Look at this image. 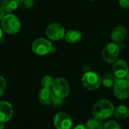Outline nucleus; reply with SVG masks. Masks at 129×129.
Returning <instances> with one entry per match:
<instances>
[{
	"mask_svg": "<svg viewBox=\"0 0 129 129\" xmlns=\"http://www.w3.org/2000/svg\"><path fill=\"white\" fill-rule=\"evenodd\" d=\"M113 104L107 99H101L97 101L92 108V114L94 117L105 120L109 119L113 115L114 113Z\"/></svg>",
	"mask_w": 129,
	"mask_h": 129,
	"instance_id": "nucleus-1",
	"label": "nucleus"
},
{
	"mask_svg": "<svg viewBox=\"0 0 129 129\" xmlns=\"http://www.w3.org/2000/svg\"><path fill=\"white\" fill-rule=\"evenodd\" d=\"M51 90L56 98H65L70 92V87L68 82L63 77H57L54 79Z\"/></svg>",
	"mask_w": 129,
	"mask_h": 129,
	"instance_id": "nucleus-2",
	"label": "nucleus"
},
{
	"mask_svg": "<svg viewBox=\"0 0 129 129\" xmlns=\"http://www.w3.org/2000/svg\"><path fill=\"white\" fill-rule=\"evenodd\" d=\"M2 27L8 34H16L20 31L21 24L17 17L8 14L2 20Z\"/></svg>",
	"mask_w": 129,
	"mask_h": 129,
	"instance_id": "nucleus-3",
	"label": "nucleus"
},
{
	"mask_svg": "<svg viewBox=\"0 0 129 129\" xmlns=\"http://www.w3.org/2000/svg\"><path fill=\"white\" fill-rule=\"evenodd\" d=\"M82 83L86 89L89 91H95L101 87V79L98 73L93 71H88L82 76Z\"/></svg>",
	"mask_w": 129,
	"mask_h": 129,
	"instance_id": "nucleus-4",
	"label": "nucleus"
},
{
	"mask_svg": "<svg viewBox=\"0 0 129 129\" xmlns=\"http://www.w3.org/2000/svg\"><path fill=\"white\" fill-rule=\"evenodd\" d=\"M54 48L52 46L51 42L44 38H40L35 40L32 45V50L33 53L39 56H44L50 52H52Z\"/></svg>",
	"mask_w": 129,
	"mask_h": 129,
	"instance_id": "nucleus-5",
	"label": "nucleus"
},
{
	"mask_svg": "<svg viewBox=\"0 0 129 129\" xmlns=\"http://www.w3.org/2000/svg\"><path fill=\"white\" fill-rule=\"evenodd\" d=\"M119 54V47L117 43L110 42L106 44L102 50L103 59L108 63H113L118 60Z\"/></svg>",
	"mask_w": 129,
	"mask_h": 129,
	"instance_id": "nucleus-6",
	"label": "nucleus"
},
{
	"mask_svg": "<svg viewBox=\"0 0 129 129\" xmlns=\"http://www.w3.org/2000/svg\"><path fill=\"white\" fill-rule=\"evenodd\" d=\"M113 88L114 96L119 100L129 98V82L125 79H118Z\"/></svg>",
	"mask_w": 129,
	"mask_h": 129,
	"instance_id": "nucleus-7",
	"label": "nucleus"
},
{
	"mask_svg": "<svg viewBox=\"0 0 129 129\" xmlns=\"http://www.w3.org/2000/svg\"><path fill=\"white\" fill-rule=\"evenodd\" d=\"M46 36L48 39L58 41L64 38L65 36V29L62 25L58 23H52L49 24L46 28Z\"/></svg>",
	"mask_w": 129,
	"mask_h": 129,
	"instance_id": "nucleus-8",
	"label": "nucleus"
},
{
	"mask_svg": "<svg viewBox=\"0 0 129 129\" xmlns=\"http://www.w3.org/2000/svg\"><path fill=\"white\" fill-rule=\"evenodd\" d=\"M54 125L57 129H70L73 126L71 116L63 112L57 113L53 119Z\"/></svg>",
	"mask_w": 129,
	"mask_h": 129,
	"instance_id": "nucleus-9",
	"label": "nucleus"
},
{
	"mask_svg": "<svg viewBox=\"0 0 129 129\" xmlns=\"http://www.w3.org/2000/svg\"><path fill=\"white\" fill-rule=\"evenodd\" d=\"M113 73L117 79H125L129 72L128 66L123 60H117L113 63Z\"/></svg>",
	"mask_w": 129,
	"mask_h": 129,
	"instance_id": "nucleus-10",
	"label": "nucleus"
},
{
	"mask_svg": "<svg viewBox=\"0 0 129 129\" xmlns=\"http://www.w3.org/2000/svg\"><path fill=\"white\" fill-rule=\"evenodd\" d=\"M14 114L12 105L5 101H0V122H7L10 121Z\"/></svg>",
	"mask_w": 129,
	"mask_h": 129,
	"instance_id": "nucleus-11",
	"label": "nucleus"
},
{
	"mask_svg": "<svg viewBox=\"0 0 129 129\" xmlns=\"http://www.w3.org/2000/svg\"><path fill=\"white\" fill-rule=\"evenodd\" d=\"M38 98H39V101L41 104H42L44 106H48V105H51L53 104L55 96H54L51 88H43L39 91Z\"/></svg>",
	"mask_w": 129,
	"mask_h": 129,
	"instance_id": "nucleus-12",
	"label": "nucleus"
},
{
	"mask_svg": "<svg viewBox=\"0 0 129 129\" xmlns=\"http://www.w3.org/2000/svg\"><path fill=\"white\" fill-rule=\"evenodd\" d=\"M127 36V29L123 26H118L110 33V38L115 43H119L123 42Z\"/></svg>",
	"mask_w": 129,
	"mask_h": 129,
	"instance_id": "nucleus-13",
	"label": "nucleus"
},
{
	"mask_svg": "<svg viewBox=\"0 0 129 129\" xmlns=\"http://www.w3.org/2000/svg\"><path fill=\"white\" fill-rule=\"evenodd\" d=\"M64 39L68 43H77L82 39V33L76 29H71L65 33Z\"/></svg>",
	"mask_w": 129,
	"mask_h": 129,
	"instance_id": "nucleus-14",
	"label": "nucleus"
},
{
	"mask_svg": "<svg viewBox=\"0 0 129 129\" xmlns=\"http://www.w3.org/2000/svg\"><path fill=\"white\" fill-rule=\"evenodd\" d=\"M113 115L119 119H125L129 116V108L125 105L115 107Z\"/></svg>",
	"mask_w": 129,
	"mask_h": 129,
	"instance_id": "nucleus-15",
	"label": "nucleus"
},
{
	"mask_svg": "<svg viewBox=\"0 0 129 129\" xmlns=\"http://www.w3.org/2000/svg\"><path fill=\"white\" fill-rule=\"evenodd\" d=\"M101 85H103L106 88L113 87L117 81V78L113 73H106L101 77Z\"/></svg>",
	"mask_w": 129,
	"mask_h": 129,
	"instance_id": "nucleus-16",
	"label": "nucleus"
},
{
	"mask_svg": "<svg viewBox=\"0 0 129 129\" xmlns=\"http://www.w3.org/2000/svg\"><path fill=\"white\" fill-rule=\"evenodd\" d=\"M0 5L5 11L12 12L19 6V0H1Z\"/></svg>",
	"mask_w": 129,
	"mask_h": 129,
	"instance_id": "nucleus-17",
	"label": "nucleus"
},
{
	"mask_svg": "<svg viewBox=\"0 0 129 129\" xmlns=\"http://www.w3.org/2000/svg\"><path fill=\"white\" fill-rule=\"evenodd\" d=\"M85 125L88 129H104V120L99 119L94 116L87 120Z\"/></svg>",
	"mask_w": 129,
	"mask_h": 129,
	"instance_id": "nucleus-18",
	"label": "nucleus"
},
{
	"mask_svg": "<svg viewBox=\"0 0 129 129\" xmlns=\"http://www.w3.org/2000/svg\"><path fill=\"white\" fill-rule=\"evenodd\" d=\"M54 78L51 76L47 75L45 76L41 81V85L43 88H51L52 87L53 82H54Z\"/></svg>",
	"mask_w": 129,
	"mask_h": 129,
	"instance_id": "nucleus-19",
	"label": "nucleus"
},
{
	"mask_svg": "<svg viewBox=\"0 0 129 129\" xmlns=\"http://www.w3.org/2000/svg\"><path fill=\"white\" fill-rule=\"evenodd\" d=\"M104 129H121V127L116 121L110 120L104 123Z\"/></svg>",
	"mask_w": 129,
	"mask_h": 129,
	"instance_id": "nucleus-20",
	"label": "nucleus"
},
{
	"mask_svg": "<svg viewBox=\"0 0 129 129\" xmlns=\"http://www.w3.org/2000/svg\"><path fill=\"white\" fill-rule=\"evenodd\" d=\"M19 5L23 9H29L33 5V0H19Z\"/></svg>",
	"mask_w": 129,
	"mask_h": 129,
	"instance_id": "nucleus-21",
	"label": "nucleus"
},
{
	"mask_svg": "<svg viewBox=\"0 0 129 129\" xmlns=\"http://www.w3.org/2000/svg\"><path fill=\"white\" fill-rule=\"evenodd\" d=\"M6 87H7V83L5 79L3 76H0V97L2 96L3 94L5 93Z\"/></svg>",
	"mask_w": 129,
	"mask_h": 129,
	"instance_id": "nucleus-22",
	"label": "nucleus"
},
{
	"mask_svg": "<svg viewBox=\"0 0 129 129\" xmlns=\"http://www.w3.org/2000/svg\"><path fill=\"white\" fill-rule=\"evenodd\" d=\"M119 4L123 8H129V0H119Z\"/></svg>",
	"mask_w": 129,
	"mask_h": 129,
	"instance_id": "nucleus-23",
	"label": "nucleus"
},
{
	"mask_svg": "<svg viewBox=\"0 0 129 129\" xmlns=\"http://www.w3.org/2000/svg\"><path fill=\"white\" fill-rule=\"evenodd\" d=\"M52 104H54V106H55V107H60L63 104V99L55 97Z\"/></svg>",
	"mask_w": 129,
	"mask_h": 129,
	"instance_id": "nucleus-24",
	"label": "nucleus"
},
{
	"mask_svg": "<svg viewBox=\"0 0 129 129\" xmlns=\"http://www.w3.org/2000/svg\"><path fill=\"white\" fill-rule=\"evenodd\" d=\"M73 129H88L87 126L85 125H83V124H78L76 125H75Z\"/></svg>",
	"mask_w": 129,
	"mask_h": 129,
	"instance_id": "nucleus-25",
	"label": "nucleus"
},
{
	"mask_svg": "<svg viewBox=\"0 0 129 129\" xmlns=\"http://www.w3.org/2000/svg\"><path fill=\"white\" fill-rule=\"evenodd\" d=\"M4 17H5V10L0 5V20H2Z\"/></svg>",
	"mask_w": 129,
	"mask_h": 129,
	"instance_id": "nucleus-26",
	"label": "nucleus"
},
{
	"mask_svg": "<svg viewBox=\"0 0 129 129\" xmlns=\"http://www.w3.org/2000/svg\"><path fill=\"white\" fill-rule=\"evenodd\" d=\"M5 128V122H0V129H4Z\"/></svg>",
	"mask_w": 129,
	"mask_h": 129,
	"instance_id": "nucleus-27",
	"label": "nucleus"
},
{
	"mask_svg": "<svg viewBox=\"0 0 129 129\" xmlns=\"http://www.w3.org/2000/svg\"><path fill=\"white\" fill-rule=\"evenodd\" d=\"M125 79H126V80H127V81L129 82V72L128 73V74L126 75V76H125Z\"/></svg>",
	"mask_w": 129,
	"mask_h": 129,
	"instance_id": "nucleus-28",
	"label": "nucleus"
},
{
	"mask_svg": "<svg viewBox=\"0 0 129 129\" xmlns=\"http://www.w3.org/2000/svg\"><path fill=\"white\" fill-rule=\"evenodd\" d=\"M2 29L0 27V39H2Z\"/></svg>",
	"mask_w": 129,
	"mask_h": 129,
	"instance_id": "nucleus-29",
	"label": "nucleus"
},
{
	"mask_svg": "<svg viewBox=\"0 0 129 129\" xmlns=\"http://www.w3.org/2000/svg\"><path fill=\"white\" fill-rule=\"evenodd\" d=\"M91 1H92V0H91Z\"/></svg>",
	"mask_w": 129,
	"mask_h": 129,
	"instance_id": "nucleus-30",
	"label": "nucleus"
}]
</instances>
